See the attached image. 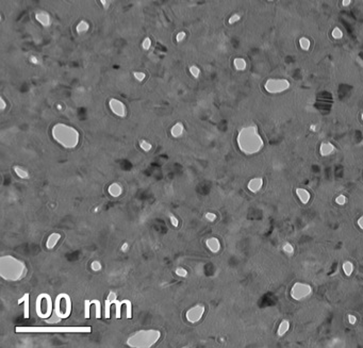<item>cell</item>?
<instances>
[{"instance_id": "cell-1", "label": "cell", "mask_w": 363, "mask_h": 348, "mask_svg": "<svg viewBox=\"0 0 363 348\" xmlns=\"http://www.w3.org/2000/svg\"><path fill=\"white\" fill-rule=\"evenodd\" d=\"M238 145L241 151L246 154H255L262 149L264 143L256 126H248L240 131Z\"/></svg>"}, {"instance_id": "cell-2", "label": "cell", "mask_w": 363, "mask_h": 348, "mask_svg": "<svg viewBox=\"0 0 363 348\" xmlns=\"http://www.w3.org/2000/svg\"><path fill=\"white\" fill-rule=\"evenodd\" d=\"M52 134L58 143L62 144L64 147L72 148L78 144V132L72 127L65 125H57L53 128Z\"/></svg>"}, {"instance_id": "cell-3", "label": "cell", "mask_w": 363, "mask_h": 348, "mask_svg": "<svg viewBox=\"0 0 363 348\" xmlns=\"http://www.w3.org/2000/svg\"><path fill=\"white\" fill-rule=\"evenodd\" d=\"M312 295V286L305 282H296L291 288V297L294 300H303Z\"/></svg>"}, {"instance_id": "cell-4", "label": "cell", "mask_w": 363, "mask_h": 348, "mask_svg": "<svg viewBox=\"0 0 363 348\" xmlns=\"http://www.w3.org/2000/svg\"><path fill=\"white\" fill-rule=\"evenodd\" d=\"M264 87L271 94H277L288 90L290 87V82L286 79H269L265 82Z\"/></svg>"}, {"instance_id": "cell-5", "label": "cell", "mask_w": 363, "mask_h": 348, "mask_svg": "<svg viewBox=\"0 0 363 348\" xmlns=\"http://www.w3.org/2000/svg\"><path fill=\"white\" fill-rule=\"evenodd\" d=\"M67 330H72V331H91V328H16V331H52V332H59V331H67Z\"/></svg>"}, {"instance_id": "cell-6", "label": "cell", "mask_w": 363, "mask_h": 348, "mask_svg": "<svg viewBox=\"0 0 363 348\" xmlns=\"http://www.w3.org/2000/svg\"><path fill=\"white\" fill-rule=\"evenodd\" d=\"M109 105H110V109L112 110L114 114L118 115V116H120V117H124L125 115H126V108H125V105L122 101L113 98V99L110 100Z\"/></svg>"}, {"instance_id": "cell-7", "label": "cell", "mask_w": 363, "mask_h": 348, "mask_svg": "<svg viewBox=\"0 0 363 348\" xmlns=\"http://www.w3.org/2000/svg\"><path fill=\"white\" fill-rule=\"evenodd\" d=\"M35 19L38 20V23L43 26V27H49L51 25V17H50L49 13L45 12V11H41L35 14Z\"/></svg>"}, {"instance_id": "cell-8", "label": "cell", "mask_w": 363, "mask_h": 348, "mask_svg": "<svg viewBox=\"0 0 363 348\" xmlns=\"http://www.w3.org/2000/svg\"><path fill=\"white\" fill-rule=\"evenodd\" d=\"M262 187H263V179L260 178V177L254 178V179H251L248 182V189L250 192H252V193L259 192L262 189Z\"/></svg>"}, {"instance_id": "cell-9", "label": "cell", "mask_w": 363, "mask_h": 348, "mask_svg": "<svg viewBox=\"0 0 363 348\" xmlns=\"http://www.w3.org/2000/svg\"><path fill=\"white\" fill-rule=\"evenodd\" d=\"M334 149L336 148L331 143H322L321 147H319V152L323 157H327V156H330L334 151Z\"/></svg>"}, {"instance_id": "cell-10", "label": "cell", "mask_w": 363, "mask_h": 348, "mask_svg": "<svg viewBox=\"0 0 363 348\" xmlns=\"http://www.w3.org/2000/svg\"><path fill=\"white\" fill-rule=\"evenodd\" d=\"M296 195L298 196L299 200H300V201L302 202L303 204H307L309 201H310V197H311V196H310V193H309V192L307 191V189L299 187V189H296Z\"/></svg>"}, {"instance_id": "cell-11", "label": "cell", "mask_w": 363, "mask_h": 348, "mask_svg": "<svg viewBox=\"0 0 363 348\" xmlns=\"http://www.w3.org/2000/svg\"><path fill=\"white\" fill-rule=\"evenodd\" d=\"M288 329H290V323H288V321H286V319H283V321L280 323V325H279L278 330H277V334H278L279 336L284 335V334L288 331Z\"/></svg>"}, {"instance_id": "cell-12", "label": "cell", "mask_w": 363, "mask_h": 348, "mask_svg": "<svg viewBox=\"0 0 363 348\" xmlns=\"http://www.w3.org/2000/svg\"><path fill=\"white\" fill-rule=\"evenodd\" d=\"M89 29H90V25H89V23H87L86 20H81V21H79L77 27H76V31H77L78 34H83V33L87 32Z\"/></svg>"}, {"instance_id": "cell-13", "label": "cell", "mask_w": 363, "mask_h": 348, "mask_svg": "<svg viewBox=\"0 0 363 348\" xmlns=\"http://www.w3.org/2000/svg\"><path fill=\"white\" fill-rule=\"evenodd\" d=\"M233 65L238 70H244L246 68V61L243 58H236L233 61Z\"/></svg>"}, {"instance_id": "cell-14", "label": "cell", "mask_w": 363, "mask_h": 348, "mask_svg": "<svg viewBox=\"0 0 363 348\" xmlns=\"http://www.w3.org/2000/svg\"><path fill=\"white\" fill-rule=\"evenodd\" d=\"M343 271L346 276H350L353 271V264L350 261H345L343 263Z\"/></svg>"}, {"instance_id": "cell-15", "label": "cell", "mask_w": 363, "mask_h": 348, "mask_svg": "<svg viewBox=\"0 0 363 348\" xmlns=\"http://www.w3.org/2000/svg\"><path fill=\"white\" fill-rule=\"evenodd\" d=\"M21 301H25V317H29V294H26L23 298L18 300V303H20Z\"/></svg>"}, {"instance_id": "cell-16", "label": "cell", "mask_w": 363, "mask_h": 348, "mask_svg": "<svg viewBox=\"0 0 363 348\" xmlns=\"http://www.w3.org/2000/svg\"><path fill=\"white\" fill-rule=\"evenodd\" d=\"M182 131H183V127H182V125L181 124H177V125H175L174 127H173L172 134L174 135V136L178 137V136H180V135H181Z\"/></svg>"}, {"instance_id": "cell-17", "label": "cell", "mask_w": 363, "mask_h": 348, "mask_svg": "<svg viewBox=\"0 0 363 348\" xmlns=\"http://www.w3.org/2000/svg\"><path fill=\"white\" fill-rule=\"evenodd\" d=\"M299 45H300V48L302 50H308L310 48V40L307 38H299Z\"/></svg>"}, {"instance_id": "cell-18", "label": "cell", "mask_w": 363, "mask_h": 348, "mask_svg": "<svg viewBox=\"0 0 363 348\" xmlns=\"http://www.w3.org/2000/svg\"><path fill=\"white\" fill-rule=\"evenodd\" d=\"M190 74H191L194 78H199V76H200V69H199V67L196 66V65H192V66H190Z\"/></svg>"}, {"instance_id": "cell-19", "label": "cell", "mask_w": 363, "mask_h": 348, "mask_svg": "<svg viewBox=\"0 0 363 348\" xmlns=\"http://www.w3.org/2000/svg\"><path fill=\"white\" fill-rule=\"evenodd\" d=\"M331 34H332V38H336V40H340V38H343V32H342V30H341L340 28H338V27L333 29Z\"/></svg>"}, {"instance_id": "cell-20", "label": "cell", "mask_w": 363, "mask_h": 348, "mask_svg": "<svg viewBox=\"0 0 363 348\" xmlns=\"http://www.w3.org/2000/svg\"><path fill=\"white\" fill-rule=\"evenodd\" d=\"M208 245H209L210 248H211L212 250H214V251L218 250V248H219V243H218V241H217V240H215V239L210 240V241L208 242Z\"/></svg>"}, {"instance_id": "cell-21", "label": "cell", "mask_w": 363, "mask_h": 348, "mask_svg": "<svg viewBox=\"0 0 363 348\" xmlns=\"http://www.w3.org/2000/svg\"><path fill=\"white\" fill-rule=\"evenodd\" d=\"M282 249H283V251L286 252V254H292L294 252V247L292 246V244H290V243L284 244L283 247H282Z\"/></svg>"}, {"instance_id": "cell-22", "label": "cell", "mask_w": 363, "mask_h": 348, "mask_svg": "<svg viewBox=\"0 0 363 348\" xmlns=\"http://www.w3.org/2000/svg\"><path fill=\"white\" fill-rule=\"evenodd\" d=\"M151 47V40L149 38H145L144 41L142 42V48L144 50H148Z\"/></svg>"}, {"instance_id": "cell-23", "label": "cell", "mask_w": 363, "mask_h": 348, "mask_svg": "<svg viewBox=\"0 0 363 348\" xmlns=\"http://www.w3.org/2000/svg\"><path fill=\"white\" fill-rule=\"evenodd\" d=\"M133 76H134L135 79H136L137 81H139V82H142L143 80H144L145 78H146V74H145V72H133Z\"/></svg>"}, {"instance_id": "cell-24", "label": "cell", "mask_w": 363, "mask_h": 348, "mask_svg": "<svg viewBox=\"0 0 363 348\" xmlns=\"http://www.w3.org/2000/svg\"><path fill=\"white\" fill-rule=\"evenodd\" d=\"M110 193H111V194H113V195H115V196H116V195H118L120 193V187H118V185H117V184H113L112 187H110Z\"/></svg>"}, {"instance_id": "cell-25", "label": "cell", "mask_w": 363, "mask_h": 348, "mask_svg": "<svg viewBox=\"0 0 363 348\" xmlns=\"http://www.w3.org/2000/svg\"><path fill=\"white\" fill-rule=\"evenodd\" d=\"M346 201H347V198H346L345 195H339V196L336 198V202L338 204H340V206H343V204H345Z\"/></svg>"}, {"instance_id": "cell-26", "label": "cell", "mask_w": 363, "mask_h": 348, "mask_svg": "<svg viewBox=\"0 0 363 348\" xmlns=\"http://www.w3.org/2000/svg\"><path fill=\"white\" fill-rule=\"evenodd\" d=\"M185 38H187V33L184 32V31H180L179 33H177L176 41L178 43H181V42H183V41L185 40Z\"/></svg>"}, {"instance_id": "cell-27", "label": "cell", "mask_w": 363, "mask_h": 348, "mask_svg": "<svg viewBox=\"0 0 363 348\" xmlns=\"http://www.w3.org/2000/svg\"><path fill=\"white\" fill-rule=\"evenodd\" d=\"M240 19H241V15H240V14H233L231 17L229 18V24H230V25H233V24L238 23Z\"/></svg>"}, {"instance_id": "cell-28", "label": "cell", "mask_w": 363, "mask_h": 348, "mask_svg": "<svg viewBox=\"0 0 363 348\" xmlns=\"http://www.w3.org/2000/svg\"><path fill=\"white\" fill-rule=\"evenodd\" d=\"M114 302L116 303V317H117V318H120V307H122V304L125 302V300L122 301V302H120V301L115 300Z\"/></svg>"}, {"instance_id": "cell-29", "label": "cell", "mask_w": 363, "mask_h": 348, "mask_svg": "<svg viewBox=\"0 0 363 348\" xmlns=\"http://www.w3.org/2000/svg\"><path fill=\"white\" fill-rule=\"evenodd\" d=\"M15 172H16V174H17L19 177H21V178H26V177H28L27 173H26L25 170H23V169H20L19 167H15Z\"/></svg>"}, {"instance_id": "cell-30", "label": "cell", "mask_w": 363, "mask_h": 348, "mask_svg": "<svg viewBox=\"0 0 363 348\" xmlns=\"http://www.w3.org/2000/svg\"><path fill=\"white\" fill-rule=\"evenodd\" d=\"M141 147H142V148H143L144 150L148 151V150H149L150 148H151V145L148 144L147 142H142V143H141Z\"/></svg>"}, {"instance_id": "cell-31", "label": "cell", "mask_w": 363, "mask_h": 348, "mask_svg": "<svg viewBox=\"0 0 363 348\" xmlns=\"http://www.w3.org/2000/svg\"><path fill=\"white\" fill-rule=\"evenodd\" d=\"M348 321H349V324H350V325H355V324L357 323V318H356L355 315H351V314H349V315H348Z\"/></svg>"}, {"instance_id": "cell-32", "label": "cell", "mask_w": 363, "mask_h": 348, "mask_svg": "<svg viewBox=\"0 0 363 348\" xmlns=\"http://www.w3.org/2000/svg\"><path fill=\"white\" fill-rule=\"evenodd\" d=\"M30 62L32 63V64H34V65H38V63H40V61H38V57H35V55H32V57H30Z\"/></svg>"}, {"instance_id": "cell-33", "label": "cell", "mask_w": 363, "mask_h": 348, "mask_svg": "<svg viewBox=\"0 0 363 348\" xmlns=\"http://www.w3.org/2000/svg\"><path fill=\"white\" fill-rule=\"evenodd\" d=\"M358 226H359V228L363 230V215L358 219Z\"/></svg>"}, {"instance_id": "cell-34", "label": "cell", "mask_w": 363, "mask_h": 348, "mask_svg": "<svg viewBox=\"0 0 363 348\" xmlns=\"http://www.w3.org/2000/svg\"><path fill=\"white\" fill-rule=\"evenodd\" d=\"M100 3L102 4V7L105 9H108L109 7V3H108V0H100Z\"/></svg>"}, {"instance_id": "cell-35", "label": "cell", "mask_w": 363, "mask_h": 348, "mask_svg": "<svg viewBox=\"0 0 363 348\" xmlns=\"http://www.w3.org/2000/svg\"><path fill=\"white\" fill-rule=\"evenodd\" d=\"M350 3H351V0H343V1H342V4H343L344 7H348Z\"/></svg>"}, {"instance_id": "cell-36", "label": "cell", "mask_w": 363, "mask_h": 348, "mask_svg": "<svg viewBox=\"0 0 363 348\" xmlns=\"http://www.w3.org/2000/svg\"><path fill=\"white\" fill-rule=\"evenodd\" d=\"M0 101H1V109H2V110H4V109H5V102H4V99H3V98H1V99H0Z\"/></svg>"}, {"instance_id": "cell-37", "label": "cell", "mask_w": 363, "mask_h": 348, "mask_svg": "<svg viewBox=\"0 0 363 348\" xmlns=\"http://www.w3.org/2000/svg\"><path fill=\"white\" fill-rule=\"evenodd\" d=\"M310 129L312 130V131H315V130H316V126H315V125H312V126L310 127Z\"/></svg>"}, {"instance_id": "cell-38", "label": "cell", "mask_w": 363, "mask_h": 348, "mask_svg": "<svg viewBox=\"0 0 363 348\" xmlns=\"http://www.w3.org/2000/svg\"><path fill=\"white\" fill-rule=\"evenodd\" d=\"M361 118H362V120H363V114H362V115H361Z\"/></svg>"}, {"instance_id": "cell-39", "label": "cell", "mask_w": 363, "mask_h": 348, "mask_svg": "<svg viewBox=\"0 0 363 348\" xmlns=\"http://www.w3.org/2000/svg\"><path fill=\"white\" fill-rule=\"evenodd\" d=\"M269 1H272V0H269Z\"/></svg>"}]
</instances>
